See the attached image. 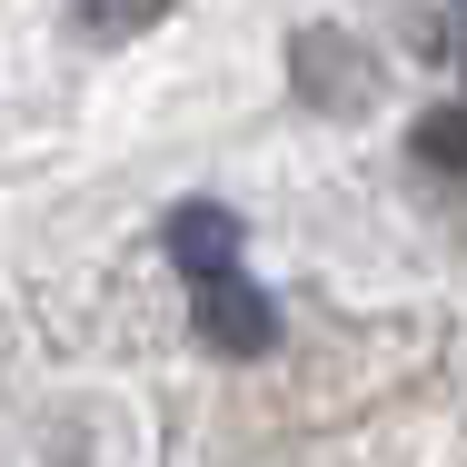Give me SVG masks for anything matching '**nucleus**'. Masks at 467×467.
<instances>
[{
    "instance_id": "nucleus-1",
    "label": "nucleus",
    "mask_w": 467,
    "mask_h": 467,
    "mask_svg": "<svg viewBox=\"0 0 467 467\" xmlns=\"http://www.w3.org/2000/svg\"><path fill=\"white\" fill-rule=\"evenodd\" d=\"M160 249H170V269L189 288V318H199V338L219 348V358H259L269 338H279V308H269V288L249 279V249H239V219L219 209V199H189L160 219Z\"/></svg>"
},
{
    "instance_id": "nucleus-2",
    "label": "nucleus",
    "mask_w": 467,
    "mask_h": 467,
    "mask_svg": "<svg viewBox=\"0 0 467 467\" xmlns=\"http://www.w3.org/2000/svg\"><path fill=\"white\" fill-rule=\"evenodd\" d=\"M428 180H458V109H428Z\"/></svg>"
}]
</instances>
